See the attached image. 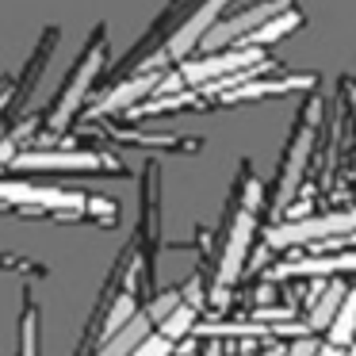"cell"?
Wrapping results in <instances>:
<instances>
[{
	"mask_svg": "<svg viewBox=\"0 0 356 356\" xmlns=\"http://www.w3.org/2000/svg\"><path fill=\"white\" fill-rule=\"evenodd\" d=\"M172 348H177V345H172V341H165L161 333H149V337L142 341L131 356H172Z\"/></svg>",
	"mask_w": 356,
	"mask_h": 356,
	"instance_id": "obj_18",
	"label": "cell"
},
{
	"mask_svg": "<svg viewBox=\"0 0 356 356\" xmlns=\"http://www.w3.org/2000/svg\"><path fill=\"white\" fill-rule=\"evenodd\" d=\"M268 50H253V47H230V50H215V54H195L184 65H177L184 88H207L215 81L238 77V73L253 70V65L268 62Z\"/></svg>",
	"mask_w": 356,
	"mask_h": 356,
	"instance_id": "obj_3",
	"label": "cell"
},
{
	"mask_svg": "<svg viewBox=\"0 0 356 356\" xmlns=\"http://www.w3.org/2000/svg\"><path fill=\"white\" fill-rule=\"evenodd\" d=\"M195 4H200V0H169V4L161 8V16H157L154 24L146 27V35H142V39L131 47V54L119 62V81H123V77H134V73H149V62H154V54L161 50V42L169 39L172 31H177L180 19H184L188 12L195 8Z\"/></svg>",
	"mask_w": 356,
	"mask_h": 356,
	"instance_id": "obj_5",
	"label": "cell"
},
{
	"mask_svg": "<svg viewBox=\"0 0 356 356\" xmlns=\"http://www.w3.org/2000/svg\"><path fill=\"white\" fill-rule=\"evenodd\" d=\"M146 337H149V318L146 314H134L123 330H115L111 337H104V345L96 348V356H131Z\"/></svg>",
	"mask_w": 356,
	"mask_h": 356,
	"instance_id": "obj_11",
	"label": "cell"
},
{
	"mask_svg": "<svg viewBox=\"0 0 356 356\" xmlns=\"http://www.w3.org/2000/svg\"><path fill=\"white\" fill-rule=\"evenodd\" d=\"M16 169H70V172H119L111 157L104 154H85V149H27L19 154Z\"/></svg>",
	"mask_w": 356,
	"mask_h": 356,
	"instance_id": "obj_8",
	"label": "cell"
},
{
	"mask_svg": "<svg viewBox=\"0 0 356 356\" xmlns=\"http://www.w3.org/2000/svg\"><path fill=\"white\" fill-rule=\"evenodd\" d=\"M314 356H345V353H341L337 345H330V341H325V345H318V348H314Z\"/></svg>",
	"mask_w": 356,
	"mask_h": 356,
	"instance_id": "obj_20",
	"label": "cell"
},
{
	"mask_svg": "<svg viewBox=\"0 0 356 356\" xmlns=\"http://www.w3.org/2000/svg\"><path fill=\"white\" fill-rule=\"evenodd\" d=\"M345 291H348V284H341V280H333V284H325V291L314 299V307H310V330H330V322L337 318V307H341V299H345Z\"/></svg>",
	"mask_w": 356,
	"mask_h": 356,
	"instance_id": "obj_12",
	"label": "cell"
},
{
	"mask_svg": "<svg viewBox=\"0 0 356 356\" xmlns=\"http://www.w3.org/2000/svg\"><path fill=\"white\" fill-rule=\"evenodd\" d=\"M19 356H39V314L35 302H24V322H19Z\"/></svg>",
	"mask_w": 356,
	"mask_h": 356,
	"instance_id": "obj_16",
	"label": "cell"
},
{
	"mask_svg": "<svg viewBox=\"0 0 356 356\" xmlns=\"http://www.w3.org/2000/svg\"><path fill=\"white\" fill-rule=\"evenodd\" d=\"M318 77L314 73H291V77H257V81H245V85L222 92L218 100L211 104H245V100H264V96H284V92H299V88H314Z\"/></svg>",
	"mask_w": 356,
	"mask_h": 356,
	"instance_id": "obj_9",
	"label": "cell"
},
{
	"mask_svg": "<svg viewBox=\"0 0 356 356\" xmlns=\"http://www.w3.org/2000/svg\"><path fill=\"white\" fill-rule=\"evenodd\" d=\"M318 123H322V100L310 96V100H302L299 115H295V127H291V138L284 146V165H280V180H276V192H272V211L276 215H284L291 207L295 192H299L302 177H307V161H310V149H314Z\"/></svg>",
	"mask_w": 356,
	"mask_h": 356,
	"instance_id": "obj_2",
	"label": "cell"
},
{
	"mask_svg": "<svg viewBox=\"0 0 356 356\" xmlns=\"http://www.w3.org/2000/svg\"><path fill=\"white\" fill-rule=\"evenodd\" d=\"M314 348H318V341H310V337H299V341H291V348H287V356H314Z\"/></svg>",
	"mask_w": 356,
	"mask_h": 356,
	"instance_id": "obj_19",
	"label": "cell"
},
{
	"mask_svg": "<svg viewBox=\"0 0 356 356\" xmlns=\"http://www.w3.org/2000/svg\"><path fill=\"white\" fill-rule=\"evenodd\" d=\"M295 0H253L249 8H238L230 16H222L215 27L207 31V39L200 42V54H215V50H230V47H241L249 35L257 31L261 24H268L272 16L287 12Z\"/></svg>",
	"mask_w": 356,
	"mask_h": 356,
	"instance_id": "obj_4",
	"label": "cell"
},
{
	"mask_svg": "<svg viewBox=\"0 0 356 356\" xmlns=\"http://www.w3.org/2000/svg\"><path fill=\"white\" fill-rule=\"evenodd\" d=\"M203 356H222V345H218V341H215V345H207V348H203Z\"/></svg>",
	"mask_w": 356,
	"mask_h": 356,
	"instance_id": "obj_21",
	"label": "cell"
},
{
	"mask_svg": "<svg viewBox=\"0 0 356 356\" xmlns=\"http://www.w3.org/2000/svg\"><path fill=\"white\" fill-rule=\"evenodd\" d=\"M353 230H356V211H337V215H314V218L276 226V230H268V245L287 249V245H302V241L310 245V241H330Z\"/></svg>",
	"mask_w": 356,
	"mask_h": 356,
	"instance_id": "obj_6",
	"label": "cell"
},
{
	"mask_svg": "<svg viewBox=\"0 0 356 356\" xmlns=\"http://www.w3.org/2000/svg\"><path fill=\"white\" fill-rule=\"evenodd\" d=\"M85 200L88 195L81 192H65V188H39V184H19V180H0V203L8 207H39V211H50V215H81L85 211Z\"/></svg>",
	"mask_w": 356,
	"mask_h": 356,
	"instance_id": "obj_7",
	"label": "cell"
},
{
	"mask_svg": "<svg viewBox=\"0 0 356 356\" xmlns=\"http://www.w3.org/2000/svg\"><path fill=\"white\" fill-rule=\"evenodd\" d=\"M307 24V16H302V8L299 4H291L287 12H280V16H272L268 24H261L253 35H249L241 47H253V50H268L272 42H280V39H287V35H295L299 27Z\"/></svg>",
	"mask_w": 356,
	"mask_h": 356,
	"instance_id": "obj_10",
	"label": "cell"
},
{
	"mask_svg": "<svg viewBox=\"0 0 356 356\" xmlns=\"http://www.w3.org/2000/svg\"><path fill=\"white\" fill-rule=\"evenodd\" d=\"M192 330H195V307L192 302H180L169 318H161V330L157 333H161L165 341H180L184 333H192Z\"/></svg>",
	"mask_w": 356,
	"mask_h": 356,
	"instance_id": "obj_15",
	"label": "cell"
},
{
	"mask_svg": "<svg viewBox=\"0 0 356 356\" xmlns=\"http://www.w3.org/2000/svg\"><path fill=\"white\" fill-rule=\"evenodd\" d=\"M356 272V253L345 257H330V261H302V264H287L280 268V276H307V272Z\"/></svg>",
	"mask_w": 356,
	"mask_h": 356,
	"instance_id": "obj_14",
	"label": "cell"
},
{
	"mask_svg": "<svg viewBox=\"0 0 356 356\" xmlns=\"http://www.w3.org/2000/svg\"><path fill=\"white\" fill-rule=\"evenodd\" d=\"M184 302V291H165V295H157L154 302H149V310H146V318L149 322H161V318H169L172 310Z\"/></svg>",
	"mask_w": 356,
	"mask_h": 356,
	"instance_id": "obj_17",
	"label": "cell"
},
{
	"mask_svg": "<svg viewBox=\"0 0 356 356\" xmlns=\"http://www.w3.org/2000/svg\"><path fill=\"white\" fill-rule=\"evenodd\" d=\"M104 65H108V27L100 24L92 35H88L81 58L73 62L70 81H65L62 92H58L54 104H50V111H47V127H50V131H65V127L73 123V115H77L81 104H85L88 92H92V81L104 73Z\"/></svg>",
	"mask_w": 356,
	"mask_h": 356,
	"instance_id": "obj_1",
	"label": "cell"
},
{
	"mask_svg": "<svg viewBox=\"0 0 356 356\" xmlns=\"http://www.w3.org/2000/svg\"><path fill=\"white\" fill-rule=\"evenodd\" d=\"M353 337H356V291H345V299L337 307V318L330 322V345L341 348Z\"/></svg>",
	"mask_w": 356,
	"mask_h": 356,
	"instance_id": "obj_13",
	"label": "cell"
}]
</instances>
